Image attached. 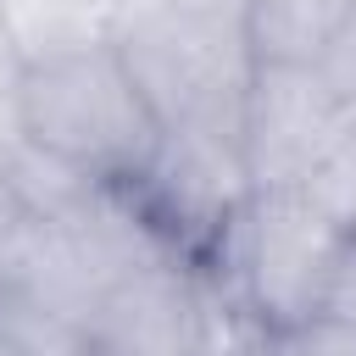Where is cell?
I'll list each match as a JSON object with an SVG mask.
<instances>
[{
  "instance_id": "6da1fadb",
  "label": "cell",
  "mask_w": 356,
  "mask_h": 356,
  "mask_svg": "<svg viewBox=\"0 0 356 356\" xmlns=\"http://www.w3.org/2000/svg\"><path fill=\"white\" fill-rule=\"evenodd\" d=\"M17 122L22 139L78 161L106 184H134L161 145V117L117 39L28 61L17 78Z\"/></svg>"
},
{
  "instance_id": "7a4b0ae2",
  "label": "cell",
  "mask_w": 356,
  "mask_h": 356,
  "mask_svg": "<svg viewBox=\"0 0 356 356\" xmlns=\"http://www.w3.org/2000/svg\"><path fill=\"white\" fill-rule=\"evenodd\" d=\"M117 44L156 106L161 128L178 122H211L245 134V95L256 78L239 11H206V6H172V0H139Z\"/></svg>"
},
{
  "instance_id": "3957f363",
  "label": "cell",
  "mask_w": 356,
  "mask_h": 356,
  "mask_svg": "<svg viewBox=\"0 0 356 356\" xmlns=\"http://www.w3.org/2000/svg\"><path fill=\"white\" fill-rule=\"evenodd\" d=\"M345 222L334 211H323L300 184L284 189H256L228 234V245L200 261L217 267L256 312L267 328L289 334L312 317H323L339 250H345Z\"/></svg>"
},
{
  "instance_id": "277c9868",
  "label": "cell",
  "mask_w": 356,
  "mask_h": 356,
  "mask_svg": "<svg viewBox=\"0 0 356 356\" xmlns=\"http://www.w3.org/2000/svg\"><path fill=\"white\" fill-rule=\"evenodd\" d=\"M145 217L161 228V239L184 261H211L245 200L256 195L250 167H245V134L239 128H211V122H178L161 128V145L150 167L128 184Z\"/></svg>"
},
{
  "instance_id": "5b68a950",
  "label": "cell",
  "mask_w": 356,
  "mask_h": 356,
  "mask_svg": "<svg viewBox=\"0 0 356 356\" xmlns=\"http://www.w3.org/2000/svg\"><path fill=\"white\" fill-rule=\"evenodd\" d=\"M350 134L356 111L317 67H256L245 95V167L256 189L306 184Z\"/></svg>"
},
{
  "instance_id": "8992f818",
  "label": "cell",
  "mask_w": 356,
  "mask_h": 356,
  "mask_svg": "<svg viewBox=\"0 0 356 356\" xmlns=\"http://www.w3.org/2000/svg\"><path fill=\"white\" fill-rule=\"evenodd\" d=\"M195 339V261L167 256L122 273L89 312V350L100 356H189Z\"/></svg>"
},
{
  "instance_id": "52a82bcc",
  "label": "cell",
  "mask_w": 356,
  "mask_h": 356,
  "mask_svg": "<svg viewBox=\"0 0 356 356\" xmlns=\"http://www.w3.org/2000/svg\"><path fill=\"white\" fill-rule=\"evenodd\" d=\"M356 0H245L239 28L256 67H317L350 28Z\"/></svg>"
},
{
  "instance_id": "ba28073f",
  "label": "cell",
  "mask_w": 356,
  "mask_h": 356,
  "mask_svg": "<svg viewBox=\"0 0 356 356\" xmlns=\"http://www.w3.org/2000/svg\"><path fill=\"white\" fill-rule=\"evenodd\" d=\"M189 356H278V328L217 273L195 267V339Z\"/></svg>"
},
{
  "instance_id": "9c48e42d",
  "label": "cell",
  "mask_w": 356,
  "mask_h": 356,
  "mask_svg": "<svg viewBox=\"0 0 356 356\" xmlns=\"http://www.w3.org/2000/svg\"><path fill=\"white\" fill-rule=\"evenodd\" d=\"M300 189H306L323 211H334L345 228H356V134H350V139H345V145H339V150H334Z\"/></svg>"
},
{
  "instance_id": "30bf717a",
  "label": "cell",
  "mask_w": 356,
  "mask_h": 356,
  "mask_svg": "<svg viewBox=\"0 0 356 356\" xmlns=\"http://www.w3.org/2000/svg\"><path fill=\"white\" fill-rule=\"evenodd\" d=\"M278 356H356V323L312 317V323L278 334Z\"/></svg>"
},
{
  "instance_id": "8fae6325",
  "label": "cell",
  "mask_w": 356,
  "mask_h": 356,
  "mask_svg": "<svg viewBox=\"0 0 356 356\" xmlns=\"http://www.w3.org/2000/svg\"><path fill=\"white\" fill-rule=\"evenodd\" d=\"M323 317H345V323H356V228L345 234V250H339V267H334Z\"/></svg>"
},
{
  "instance_id": "7c38bea8",
  "label": "cell",
  "mask_w": 356,
  "mask_h": 356,
  "mask_svg": "<svg viewBox=\"0 0 356 356\" xmlns=\"http://www.w3.org/2000/svg\"><path fill=\"white\" fill-rule=\"evenodd\" d=\"M22 139V122H17V89L0 95V222H11V189H6V172H11V150Z\"/></svg>"
},
{
  "instance_id": "4fadbf2b",
  "label": "cell",
  "mask_w": 356,
  "mask_h": 356,
  "mask_svg": "<svg viewBox=\"0 0 356 356\" xmlns=\"http://www.w3.org/2000/svg\"><path fill=\"white\" fill-rule=\"evenodd\" d=\"M22 50H17V39H11V28H6V17H0V95H11L17 89V78H22Z\"/></svg>"
},
{
  "instance_id": "5bb4252c",
  "label": "cell",
  "mask_w": 356,
  "mask_h": 356,
  "mask_svg": "<svg viewBox=\"0 0 356 356\" xmlns=\"http://www.w3.org/2000/svg\"><path fill=\"white\" fill-rule=\"evenodd\" d=\"M0 356H17V350H11V345H6V339H0Z\"/></svg>"
},
{
  "instance_id": "9a60e30c",
  "label": "cell",
  "mask_w": 356,
  "mask_h": 356,
  "mask_svg": "<svg viewBox=\"0 0 356 356\" xmlns=\"http://www.w3.org/2000/svg\"><path fill=\"white\" fill-rule=\"evenodd\" d=\"M89 356H100V350H89Z\"/></svg>"
}]
</instances>
